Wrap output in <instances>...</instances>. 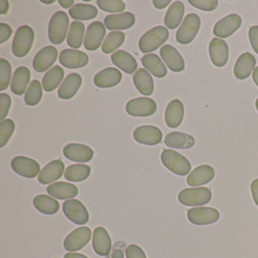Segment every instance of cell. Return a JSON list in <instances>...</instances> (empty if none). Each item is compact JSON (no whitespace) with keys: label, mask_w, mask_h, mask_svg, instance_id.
Wrapping results in <instances>:
<instances>
[{"label":"cell","mask_w":258,"mask_h":258,"mask_svg":"<svg viewBox=\"0 0 258 258\" xmlns=\"http://www.w3.org/2000/svg\"><path fill=\"white\" fill-rule=\"evenodd\" d=\"M241 25V19L238 15H229L214 25V35L220 38H227L238 31Z\"/></svg>","instance_id":"9a60e30c"},{"label":"cell","mask_w":258,"mask_h":258,"mask_svg":"<svg viewBox=\"0 0 258 258\" xmlns=\"http://www.w3.org/2000/svg\"><path fill=\"white\" fill-rule=\"evenodd\" d=\"M184 106L179 99H173L167 105L166 108V124L170 128H176L182 123L184 117Z\"/></svg>","instance_id":"d4e9b609"},{"label":"cell","mask_w":258,"mask_h":258,"mask_svg":"<svg viewBox=\"0 0 258 258\" xmlns=\"http://www.w3.org/2000/svg\"><path fill=\"white\" fill-rule=\"evenodd\" d=\"M164 143L167 147L172 149H188L194 146L196 141L189 134L181 132H171L164 139Z\"/></svg>","instance_id":"4dcf8cb0"},{"label":"cell","mask_w":258,"mask_h":258,"mask_svg":"<svg viewBox=\"0 0 258 258\" xmlns=\"http://www.w3.org/2000/svg\"><path fill=\"white\" fill-rule=\"evenodd\" d=\"M58 4L64 9H69L74 5L75 1L74 0H59Z\"/></svg>","instance_id":"11a10c76"},{"label":"cell","mask_w":258,"mask_h":258,"mask_svg":"<svg viewBox=\"0 0 258 258\" xmlns=\"http://www.w3.org/2000/svg\"><path fill=\"white\" fill-rule=\"evenodd\" d=\"M255 105H256V108L258 111V98L256 99V102H255Z\"/></svg>","instance_id":"91938a15"},{"label":"cell","mask_w":258,"mask_h":258,"mask_svg":"<svg viewBox=\"0 0 258 258\" xmlns=\"http://www.w3.org/2000/svg\"><path fill=\"white\" fill-rule=\"evenodd\" d=\"M13 34V30L10 25L5 23L0 24V44L8 41Z\"/></svg>","instance_id":"681fc988"},{"label":"cell","mask_w":258,"mask_h":258,"mask_svg":"<svg viewBox=\"0 0 258 258\" xmlns=\"http://www.w3.org/2000/svg\"><path fill=\"white\" fill-rule=\"evenodd\" d=\"M250 191L254 203L258 207V179H255L250 184Z\"/></svg>","instance_id":"816d5d0a"},{"label":"cell","mask_w":258,"mask_h":258,"mask_svg":"<svg viewBox=\"0 0 258 258\" xmlns=\"http://www.w3.org/2000/svg\"><path fill=\"white\" fill-rule=\"evenodd\" d=\"M59 61L61 66L67 69H81L88 64L89 57L82 51L68 49L60 53Z\"/></svg>","instance_id":"e0dca14e"},{"label":"cell","mask_w":258,"mask_h":258,"mask_svg":"<svg viewBox=\"0 0 258 258\" xmlns=\"http://www.w3.org/2000/svg\"><path fill=\"white\" fill-rule=\"evenodd\" d=\"M171 3L170 0H154L153 5L158 10L166 8Z\"/></svg>","instance_id":"f5cc1de1"},{"label":"cell","mask_w":258,"mask_h":258,"mask_svg":"<svg viewBox=\"0 0 258 258\" xmlns=\"http://www.w3.org/2000/svg\"><path fill=\"white\" fill-rule=\"evenodd\" d=\"M111 61L114 66L128 75H132L137 71L138 64L137 60L129 52L117 50L111 55Z\"/></svg>","instance_id":"f1b7e54d"},{"label":"cell","mask_w":258,"mask_h":258,"mask_svg":"<svg viewBox=\"0 0 258 258\" xmlns=\"http://www.w3.org/2000/svg\"><path fill=\"white\" fill-rule=\"evenodd\" d=\"M84 33H85V26L82 22H72L68 34V45L73 49L81 48L84 40Z\"/></svg>","instance_id":"74e56055"},{"label":"cell","mask_w":258,"mask_h":258,"mask_svg":"<svg viewBox=\"0 0 258 258\" xmlns=\"http://www.w3.org/2000/svg\"><path fill=\"white\" fill-rule=\"evenodd\" d=\"M106 34V30L103 23L95 22L89 25L86 33L84 46L89 51H96L100 47L104 37Z\"/></svg>","instance_id":"4fadbf2b"},{"label":"cell","mask_w":258,"mask_h":258,"mask_svg":"<svg viewBox=\"0 0 258 258\" xmlns=\"http://www.w3.org/2000/svg\"><path fill=\"white\" fill-rule=\"evenodd\" d=\"M63 212L69 220L77 225L86 224L90 219L85 205L76 199L64 202L63 204Z\"/></svg>","instance_id":"ba28073f"},{"label":"cell","mask_w":258,"mask_h":258,"mask_svg":"<svg viewBox=\"0 0 258 258\" xmlns=\"http://www.w3.org/2000/svg\"><path fill=\"white\" fill-rule=\"evenodd\" d=\"M15 129L16 124L11 119H6L0 122V148H4L9 143Z\"/></svg>","instance_id":"b9f144b4"},{"label":"cell","mask_w":258,"mask_h":258,"mask_svg":"<svg viewBox=\"0 0 258 258\" xmlns=\"http://www.w3.org/2000/svg\"><path fill=\"white\" fill-rule=\"evenodd\" d=\"M169 37V31L163 26L155 27L146 33L139 42V47L143 53L152 52L162 46Z\"/></svg>","instance_id":"6da1fadb"},{"label":"cell","mask_w":258,"mask_h":258,"mask_svg":"<svg viewBox=\"0 0 258 258\" xmlns=\"http://www.w3.org/2000/svg\"><path fill=\"white\" fill-rule=\"evenodd\" d=\"M31 78V71L28 68L22 66L16 69L12 80V92L17 96H22L28 88Z\"/></svg>","instance_id":"f546056e"},{"label":"cell","mask_w":258,"mask_h":258,"mask_svg":"<svg viewBox=\"0 0 258 258\" xmlns=\"http://www.w3.org/2000/svg\"><path fill=\"white\" fill-rule=\"evenodd\" d=\"M91 229L81 226L71 232L64 241V247L69 251H77L85 247L91 239Z\"/></svg>","instance_id":"30bf717a"},{"label":"cell","mask_w":258,"mask_h":258,"mask_svg":"<svg viewBox=\"0 0 258 258\" xmlns=\"http://www.w3.org/2000/svg\"><path fill=\"white\" fill-rule=\"evenodd\" d=\"M42 3H43V4H54L55 3V1L54 0H52V1H41Z\"/></svg>","instance_id":"680465c9"},{"label":"cell","mask_w":258,"mask_h":258,"mask_svg":"<svg viewBox=\"0 0 258 258\" xmlns=\"http://www.w3.org/2000/svg\"><path fill=\"white\" fill-rule=\"evenodd\" d=\"M141 61L145 69L156 78H163L167 75V68L156 54H147L142 58Z\"/></svg>","instance_id":"d6a6232c"},{"label":"cell","mask_w":258,"mask_h":258,"mask_svg":"<svg viewBox=\"0 0 258 258\" xmlns=\"http://www.w3.org/2000/svg\"><path fill=\"white\" fill-rule=\"evenodd\" d=\"M188 4L198 10L205 12L214 11L218 7L217 0H188Z\"/></svg>","instance_id":"f6af8a7d"},{"label":"cell","mask_w":258,"mask_h":258,"mask_svg":"<svg viewBox=\"0 0 258 258\" xmlns=\"http://www.w3.org/2000/svg\"><path fill=\"white\" fill-rule=\"evenodd\" d=\"M64 157L75 162L86 163L91 161L93 158V149L89 146L80 143H71L63 149Z\"/></svg>","instance_id":"2e32d148"},{"label":"cell","mask_w":258,"mask_h":258,"mask_svg":"<svg viewBox=\"0 0 258 258\" xmlns=\"http://www.w3.org/2000/svg\"><path fill=\"white\" fill-rule=\"evenodd\" d=\"M91 168L86 164H73L69 166L64 173V177L71 182H82L90 176Z\"/></svg>","instance_id":"f35d334b"},{"label":"cell","mask_w":258,"mask_h":258,"mask_svg":"<svg viewBox=\"0 0 258 258\" xmlns=\"http://www.w3.org/2000/svg\"><path fill=\"white\" fill-rule=\"evenodd\" d=\"M69 26V18L63 11L57 12L52 16L48 28V35L51 43L60 45L64 41Z\"/></svg>","instance_id":"3957f363"},{"label":"cell","mask_w":258,"mask_h":258,"mask_svg":"<svg viewBox=\"0 0 258 258\" xmlns=\"http://www.w3.org/2000/svg\"><path fill=\"white\" fill-rule=\"evenodd\" d=\"M12 77V66L5 58L0 59V90L4 91L10 86Z\"/></svg>","instance_id":"ee69618b"},{"label":"cell","mask_w":258,"mask_h":258,"mask_svg":"<svg viewBox=\"0 0 258 258\" xmlns=\"http://www.w3.org/2000/svg\"><path fill=\"white\" fill-rule=\"evenodd\" d=\"M249 40L253 51L258 55V26H253L249 29Z\"/></svg>","instance_id":"f907efd6"},{"label":"cell","mask_w":258,"mask_h":258,"mask_svg":"<svg viewBox=\"0 0 258 258\" xmlns=\"http://www.w3.org/2000/svg\"><path fill=\"white\" fill-rule=\"evenodd\" d=\"M201 27L200 18L195 13L187 15L176 34V41L180 44L191 43L199 33Z\"/></svg>","instance_id":"8992f818"},{"label":"cell","mask_w":258,"mask_h":258,"mask_svg":"<svg viewBox=\"0 0 258 258\" xmlns=\"http://www.w3.org/2000/svg\"><path fill=\"white\" fill-rule=\"evenodd\" d=\"M133 136L137 143L146 146H155L159 144L163 138L161 130L151 125L139 126L134 131Z\"/></svg>","instance_id":"7c38bea8"},{"label":"cell","mask_w":258,"mask_h":258,"mask_svg":"<svg viewBox=\"0 0 258 258\" xmlns=\"http://www.w3.org/2000/svg\"><path fill=\"white\" fill-rule=\"evenodd\" d=\"M43 95L41 83L37 80H34L31 83L25 93V103L30 106H35L37 104L40 103Z\"/></svg>","instance_id":"60d3db41"},{"label":"cell","mask_w":258,"mask_h":258,"mask_svg":"<svg viewBox=\"0 0 258 258\" xmlns=\"http://www.w3.org/2000/svg\"><path fill=\"white\" fill-rule=\"evenodd\" d=\"M64 171V164L61 160H54L46 164L40 171L38 181L43 185L58 180Z\"/></svg>","instance_id":"7402d4cb"},{"label":"cell","mask_w":258,"mask_h":258,"mask_svg":"<svg viewBox=\"0 0 258 258\" xmlns=\"http://www.w3.org/2000/svg\"><path fill=\"white\" fill-rule=\"evenodd\" d=\"M12 168L17 174L26 178H34L40 171V166L35 160L25 156L13 158Z\"/></svg>","instance_id":"8fae6325"},{"label":"cell","mask_w":258,"mask_h":258,"mask_svg":"<svg viewBox=\"0 0 258 258\" xmlns=\"http://www.w3.org/2000/svg\"><path fill=\"white\" fill-rule=\"evenodd\" d=\"M185 13V7L182 2L173 3L166 13L164 25L169 29H176L180 25Z\"/></svg>","instance_id":"836d02e7"},{"label":"cell","mask_w":258,"mask_h":258,"mask_svg":"<svg viewBox=\"0 0 258 258\" xmlns=\"http://www.w3.org/2000/svg\"><path fill=\"white\" fill-rule=\"evenodd\" d=\"M125 40V34L120 31L111 32L104 41L102 51L105 54H110L123 45Z\"/></svg>","instance_id":"ab89813d"},{"label":"cell","mask_w":258,"mask_h":258,"mask_svg":"<svg viewBox=\"0 0 258 258\" xmlns=\"http://www.w3.org/2000/svg\"><path fill=\"white\" fill-rule=\"evenodd\" d=\"M82 84V78L79 74L68 75L58 90V96L62 99H70L78 93Z\"/></svg>","instance_id":"83f0119b"},{"label":"cell","mask_w":258,"mask_h":258,"mask_svg":"<svg viewBox=\"0 0 258 258\" xmlns=\"http://www.w3.org/2000/svg\"><path fill=\"white\" fill-rule=\"evenodd\" d=\"M71 17L75 20L88 21L95 19L98 16L96 7L90 4H76L69 10Z\"/></svg>","instance_id":"8d00e7d4"},{"label":"cell","mask_w":258,"mask_h":258,"mask_svg":"<svg viewBox=\"0 0 258 258\" xmlns=\"http://www.w3.org/2000/svg\"><path fill=\"white\" fill-rule=\"evenodd\" d=\"M135 16L131 13L111 15L105 19V25L110 31L130 29L135 24Z\"/></svg>","instance_id":"cb8c5ba5"},{"label":"cell","mask_w":258,"mask_h":258,"mask_svg":"<svg viewBox=\"0 0 258 258\" xmlns=\"http://www.w3.org/2000/svg\"><path fill=\"white\" fill-rule=\"evenodd\" d=\"M64 258H89L85 255L79 253H67L64 255Z\"/></svg>","instance_id":"9f6ffc18"},{"label":"cell","mask_w":258,"mask_h":258,"mask_svg":"<svg viewBox=\"0 0 258 258\" xmlns=\"http://www.w3.org/2000/svg\"><path fill=\"white\" fill-rule=\"evenodd\" d=\"M256 64V59L252 54H241L234 66V75L238 80H245L250 76Z\"/></svg>","instance_id":"484cf974"},{"label":"cell","mask_w":258,"mask_h":258,"mask_svg":"<svg viewBox=\"0 0 258 258\" xmlns=\"http://www.w3.org/2000/svg\"><path fill=\"white\" fill-rule=\"evenodd\" d=\"M33 202L37 211L47 215L56 214L60 208L58 201L46 195L36 196Z\"/></svg>","instance_id":"e575fe53"},{"label":"cell","mask_w":258,"mask_h":258,"mask_svg":"<svg viewBox=\"0 0 258 258\" xmlns=\"http://www.w3.org/2000/svg\"><path fill=\"white\" fill-rule=\"evenodd\" d=\"M11 97L7 93L0 94V120H4L8 115L11 108Z\"/></svg>","instance_id":"bcb514c9"},{"label":"cell","mask_w":258,"mask_h":258,"mask_svg":"<svg viewBox=\"0 0 258 258\" xmlns=\"http://www.w3.org/2000/svg\"><path fill=\"white\" fill-rule=\"evenodd\" d=\"M209 55L214 66L218 68L226 66L229 59L227 43L221 39H213L209 45Z\"/></svg>","instance_id":"ac0fdd59"},{"label":"cell","mask_w":258,"mask_h":258,"mask_svg":"<svg viewBox=\"0 0 258 258\" xmlns=\"http://www.w3.org/2000/svg\"><path fill=\"white\" fill-rule=\"evenodd\" d=\"M133 79L136 88L142 95L151 96L153 93L155 88L153 79L146 69H138L134 75Z\"/></svg>","instance_id":"1f68e13d"},{"label":"cell","mask_w":258,"mask_h":258,"mask_svg":"<svg viewBox=\"0 0 258 258\" xmlns=\"http://www.w3.org/2000/svg\"><path fill=\"white\" fill-rule=\"evenodd\" d=\"M160 55L164 63L172 72H180L185 69L183 58L173 46L170 45L162 46L160 50Z\"/></svg>","instance_id":"d6986e66"},{"label":"cell","mask_w":258,"mask_h":258,"mask_svg":"<svg viewBox=\"0 0 258 258\" xmlns=\"http://www.w3.org/2000/svg\"><path fill=\"white\" fill-rule=\"evenodd\" d=\"M156 111V102L150 98H136L129 101L126 105V112L134 117H149Z\"/></svg>","instance_id":"52a82bcc"},{"label":"cell","mask_w":258,"mask_h":258,"mask_svg":"<svg viewBox=\"0 0 258 258\" xmlns=\"http://www.w3.org/2000/svg\"><path fill=\"white\" fill-rule=\"evenodd\" d=\"M48 194L60 200L73 199L78 195L76 185L66 182H57L51 184L46 188Z\"/></svg>","instance_id":"4316f807"},{"label":"cell","mask_w":258,"mask_h":258,"mask_svg":"<svg viewBox=\"0 0 258 258\" xmlns=\"http://www.w3.org/2000/svg\"><path fill=\"white\" fill-rule=\"evenodd\" d=\"M126 258H147L143 249L137 244H130L126 249Z\"/></svg>","instance_id":"c3c4849f"},{"label":"cell","mask_w":258,"mask_h":258,"mask_svg":"<svg viewBox=\"0 0 258 258\" xmlns=\"http://www.w3.org/2000/svg\"><path fill=\"white\" fill-rule=\"evenodd\" d=\"M212 198L211 190L206 187L188 188L182 190L178 195V200L185 206H202L206 205Z\"/></svg>","instance_id":"5b68a950"},{"label":"cell","mask_w":258,"mask_h":258,"mask_svg":"<svg viewBox=\"0 0 258 258\" xmlns=\"http://www.w3.org/2000/svg\"><path fill=\"white\" fill-rule=\"evenodd\" d=\"M64 70L60 66L52 68L43 78V88L46 92H52L57 89L64 79Z\"/></svg>","instance_id":"d590c367"},{"label":"cell","mask_w":258,"mask_h":258,"mask_svg":"<svg viewBox=\"0 0 258 258\" xmlns=\"http://www.w3.org/2000/svg\"><path fill=\"white\" fill-rule=\"evenodd\" d=\"M215 170L210 165L204 164L195 168L186 179L190 186H199L208 183L214 179Z\"/></svg>","instance_id":"603a6c76"},{"label":"cell","mask_w":258,"mask_h":258,"mask_svg":"<svg viewBox=\"0 0 258 258\" xmlns=\"http://www.w3.org/2000/svg\"><path fill=\"white\" fill-rule=\"evenodd\" d=\"M126 244L123 241H119L116 242L111 248L109 254L105 258H124V250Z\"/></svg>","instance_id":"7dc6e473"},{"label":"cell","mask_w":258,"mask_h":258,"mask_svg":"<svg viewBox=\"0 0 258 258\" xmlns=\"http://www.w3.org/2000/svg\"><path fill=\"white\" fill-rule=\"evenodd\" d=\"M10 10V3L7 0L0 1V15L7 14Z\"/></svg>","instance_id":"db71d44e"},{"label":"cell","mask_w":258,"mask_h":258,"mask_svg":"<svg viewBox=\"0 0 258 258\" xmlns=\"http://www.w3.org/2000/svg\"><path fill=\"white\" fill-rule=\"evenodd\" d=\"M97 5L105 13H121L126 10V4L121 0H98Z\"/></svg>","instance_id":"7bdbcfd3"},{"label":"cell","mask_w":258,"mask_h":258,"mask_svg":"<svg viewBox=\"0 0 258 258\" xmlns=\"http://www.w3.org/2000/svg\"><path fill=\"white\" fill-rule=\"evenodd\" d=\"M122 74L115 68H108L96 74L94 77L95 85L99 88L106 89L115 87L120 84Z\"/></svg>","instance_id":"ffe728a7"},{"label":"cell","mask_w":258,"mask_h":258,"mask_svg":"<svg viewBox=\"0 0 258 258\" xmlns=\"http://www.w3.org/2000/svg\"><path fill=\"white\" fill-rule=\"evenodd\" d=\"M34 37V30L31 27L25 25L19 28L13 40V54L18 58L26 56L32 49Z\"/></svg>","instance_id":"277c9868"},{"label":"cell","mask_w":258,"mask_h":258,"mask_svg":"<svg viewBox=\"0 0 258 258\" xmlns=\"http://www.w3.org/2000/svg\"><path fill=\"white\" fill-rule=\"evenodd\" d=\"M93 247L99 256H107L111 252V239L108 231L102 226L96 227L93 231Z\"/></svg>","instance_id":"44dd1931"},{"label":"cell","mask_w":258,"mask_h":258,"mask_svg":"<svg viewBox=\"0 0 258 258\" xmlns=\"http://www.w3.org/2000/svg\"><path fill=\"white\" fill-rule=\"evenodd\" d=\"M55 258H58V257H55Z\"/></svg>","instance_id":"94428289"},{"label":"cell","mask_w":258,"mask_h":258,"mask_svg":"<svg viewBox=\"0 0 258 258\" xmlns=\"http://www.w3.org/2000/svg\"><path fill=\"white\" fill-rule=\"evenodd\" d=\"M161 158L164 167L175 174L185 176L191 171V166L188 160L176 151L164 149Z\"/></svg>","instance_id":"7a4b0ae2"},{"label":"cell","mask_w":258,"mask_h":258,"mask_svg":"<svg viewBox=\"0 0 258 258\" xmlns=\"http://www.w3.org/2000/svg\"><path fill=\"white\" fill-rule=\"evenodd\" d=\"M220 212L210 207L193 208L188 210L187 217L188 220L197 226H205L216 223L220 219Z\"/></svg>","instance_id":"9c48e42d"},{"label":"cell","mask_w":258,"mask_h":258,"mask_svg":"<svg viewBox=\"0 0 258 258\" xmlns=\"http://www.w3.org/2000/svg\"><path fill=\"white\" fill-rule=\"evenodd\" d=\"M58 58V50L55 46H46L35 55L33 61V66L36 72H46L49 70Z\"/></svg>","instance_id":"5bb4252c"},{"label":"cell","mask_w":258,"mask_h":258,"mask_svg":"<svg viewBox=\"0 0 258 258\" xmlns=\"http://www.w3.org/2000/svg\"><path fill=\"white\" fill-rule=\"evenodd\" d=\"M252 78H253V82L256 84V87H258V66L257 67L255 68L254 70H253Z\"/></svg>","instance_id":"6f0895ef"}]
</instances>
